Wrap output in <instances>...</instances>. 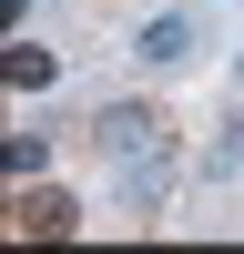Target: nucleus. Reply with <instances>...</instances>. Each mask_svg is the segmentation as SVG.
I'll list each match as a JSON object with an SVG mask.
<instances>
[{"label": "nucleus", "mask_w": 244, "mask_h": 254, "mask_svg": "<svg viewBox=\"0 0 244 254\" xmlns=\"http://www.w3.org/2000/svg\"><path fill=\"white\" fill-rule=\"evenodd\" d=\"M92 142H102V163H112L122 203L153 214V203H163V173H173V132H163V112H153V102H112V112H92Z\"/></svg>", "instance_id": "1"}, {"label": "nucleus", "mask_w": 244, "mask_h": 254, "mask_svg": "<svg viewBox=\"0 0 244 254\" xmlns=\"http://www.w3.org/2000/svg\"><path fill=\"white\" fill-rule=\"evenodd\" d=\"M71 224H81V203L61 193V183H51V193H41V183H31V193L10 203V234H31V244H41V234H71Z\"/></svg>", "instance_id": "2"}, {"label": "nucleus", "mask_w": 244, "mask_h": 254, "mask_svg": "<svg viewBox=\"0 0 244 254\" xmlns=\"http://www.w3.org/2000/svg\"><path fill=\"white\" fill-rule=\"evenodd\" d=\"M193 41H203V31H193V10H163V20H142L132 51L153 61V71H173V61H193Z\"/></svg>", "instance_id": "3"}, {"label": "nucleus", "mask_w": 244, "mask_h": 254, "mask_svg": "<svg viewBox=\"0 0 244 254\" xmlns=\"http://www.w3.org/2000/svg\"><path fill=\"white\" fill-rule=\"evenodd\" d=\"M0 81H10V92H41V81H61V61L41 51V41H10V61H0Z\"/></svg>", "instance_id": "4"}, {"label": "nucleus", "mask_w": 244, "mask_h": 254, "mask_svg": "<svg viewBox=\"0 0 244 254\" xmlns=\"http://www.w3.org/2000/svg\"><path fill=\"white\" fill-rule=\"evenodd\" d=\"M0 163H10V173H20V183H31V173H41V163H51V142H41V132H10V142H0Z\"/></svg>", "instance_id": "5"}, {"label": "nucleus", "mask_w": 244, "mask_h": 254, "mask_svg": "<svg viewBox=\"0 0 244 254\" xmlns=\"http://www.w3.org/2000/svg\"><path fill=\"white\" fill-rule=\"evenodd\" d=\"M234 163H244V122H224V142L203 153V173H234Z\"/></svg>", "instance_id": "6"}]
</instances>
